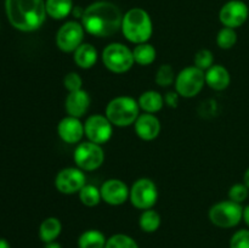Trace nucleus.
I'll list each match as a JSON object with an SVG mask.
<instances>
[{
  "mask_svg": "<svg viewBox=\"0 0 249 248\" xmlns=\"http://www.w3.org/2000/svg\"><path fill=\"white\" fill-rule=\"evenodd\" d=\"M123 16L117 5L109 1H97L88 6L82 16V24L89 34L106 38L122 29Z\"/></svg>",
  "mask_w": 249,
  "mask_h": 248,
  "instance_id": "obj_1",
  "label": "nucleus"
},
{
  "mask_svg": "<svg viewBox=\"0 0 249 248\" xmlns=\"http://www.w3.org/2000/svg\"><path fill=\"white\" fill-rule=\"evenodd\" d=\"M5 10L10 23L22 32L36 31L46 17L44 0H5Z\"/></svg>",
  "mask_w": 249,
  "mask_h": 248,
  "instance_id": "obj_2",
  "label": "nucleus"
},
{
  "mask_svg": "<svg viewBox=\"0 0 249 248\" xmlns=\"http://www.w3.org/2000/svg\"><path fill=\"white\" fill-rule=\"evenodd\" d=\"M152 21L145 10L131 9L123 16L122 32L129 41L135 44H143L152 35Z\"/></svg>",
  "mask_w": 249,
  "mask_h": 248,
  "instance_id": "obj_3",
  "label": "nucleus"
},
{
  "mask_svg": "<svg viewBox=\"0 0 249 248\" xmlns=\"http://www.w3.org/2000/svg\"><path fill=\"white\" fill-rule=\"evenodd\" d=\"M139 102L133 97L118 96L109 101L106 107V117L112 125L128 126L135 123L139 114Z\"/></svg>",
  "mask_w": 249,
  "mask_h": 248,
  "instance_id": "obj_4",
  "label": "nucleus"
},
{
  "mask_svg": "<svg viewBox=\"0 0 249 248\" xmlns=\"http://www.w3.org/2000/svg\"><path fill=\"white\" fill-rule=\"evenodd\" d=\"M242 216L243 207L231 199L214 204L209 211V220L215 226L223 229L237 226L242 220Z\"/></svg>",
  "mask_w": 249,
  "mask_h": 248,
  "instance_id": "obj_5",
  "label": "nucleus"
},
{
  "mask_svg": "<svg viewBox=\"0 0 249 248\" xmlns=\"http://www.w3.org/2000/svg\"><path fill=\"white\" fill-rule=\"evenodd\" d=\"M102 62L111 72L125 73L133 67V51L121 43H112L102 51Z\"/></svg>",
  "mask_w": 249,
  "mask_h": 248,
  "instance_id": "obj_6",
  "label": "nucleus"
},
{
  "mask_svg": "<svg viewBox=\"0 0 249 248\" xmlns=\"http://www.w3.org/2000/svg\"><path fill=\"white\" fill-rule=\"evenodd\" d=\"M206 83V73L196 66L184 68L175 78L177 92L182 97H194L199 94Z\"/></svg>",
  "mask_w": 249,
  "mask_h": 248,
  "instance_id": "obj_7",
  "label": "nucleus"
},
{
  "mask_svg": "<svg viewBox=\"0 0 249 248\" xmlns=\"http://www.w3.org/2000/svg\"><path fill=\"white\" fill-rule=\"evenodd\" d=\"M73 158L79 169L91 172L101 167L105 159V153L100 145L91 141H85L77 146Z\"/></svg>",
  "mask_w": 249,
  "mask_h": 248,
  "instance_id": "obj_8",
  "label": "nucleus"
},
{
  "mask_svg": "<svg viewBox=\"0 0 249 248\" xmlns=\"http://www.w3.org/2000/svg\"><path fill=\"white\" fill-rule=\"evenodd\" d=\"M130 202L138 209H151L156 204L158 198L157 186L150 179H139L134 182L130 189Z\"/></svg>",
  "mask_w": 249,
  "mask_h": 248,
  "instance_id": "obj_9",
  "label": "nucleus"
},
{
  "mask_svg": "<svg viewBox=\"0 0 249 248\" xmlns=\"http://www.w3.org/2000/svg\"><path fill=\"white\" fill-rule=\"evenodd\" d=\"M84 27L75 21L66 22L56 34V44L65 53H74L83 44Z\"/></svg>",
  "mask_w": 249,
  "mask_h": 248,
  "instance_id": "obj_10",
  "label": "nucleus"
},
{
  "mask_svg": "<svg viewBox=\"0 0 249 248\" xmlns=\"http://www.w3.org/2000/svg\"><path fill=\"white\" fill-rule=\"evenodd\" d=\"M84 131L89 141L101 145V143H106L112 138L113 128L107 117L101 116V114H92L85 122Z\"/></svg>",
  "mask_w": 249,
  "mask_h": 248,
  "instance_id": "obj_11",
  "label": "nucleus"
},
{
  "mask_svg": "<svg viewBox=\"0 0 249 248\" xmlns=\"http://www.w3.org/2000/svg\"><path fill=\"white\" fill-rule=\"evenodd\" d=\"M87 185V177L79 168H65L55 179V186L61 194L73 195Z\"/></svg>",
  "mask_w": 249,
  "mask_h": 248,
  "instance_id": "obj_12",
  "label": "nucleus"
},
{
  "mask_svg": "<svg viewBox=\"0 0 249 248\" xmlns=\"http://www.w3.org/2000/svg\"><path fill=\"white\" fill-rule=\"evenodd\" d=\"M248 15L249 10L246 2L241 0H231L220 9L219 19L225 27L235 29L247 21Z\"/></svg>",
  "mask_w": 249,
  "mask_h": 248,
  "instance_id": "obj_13",
  "label": "nucleus"
},
{
  "mask_svg": "<svg viewBox=\"0 0 249 248\" xmlns=\"http://www.w3.org/2000/svg\"><path fill=\"white\" fill-rule=\"evenodd\" d=\"M101 198L111 206H121L128 199L130 191L125 182L118 179H109L102 184Z\"/></svg>",
  "mask_w": 249,
  "mask_h": 248,
  "instance_id": "obj_14",
  "label": "nucleus"
},
{
  "mask_svg": "<svg viewBox=\"0 0 249 248\" xmlns=\"http://www.w3.org/2000/svg\"><path fill=\"white\" fill-rule=\"evenodd\" d=\"M57 133L61 140L67 143H77L85 135L84 124L78 118L68 116L63 118L57 125Z\"/></svg>",
  "mask_w": 249,
  "mask_h": 248,
  "instance_id": "obj_15",
  "label": "nucleus"
},
{
  "mask_svg": "<svg viewBox=\"0 0 249 248\" xmlns=\"http://www.w3.org/2000/svg\"><path fill=\"white\" fill-rule=\"evenodd\" d=\"M135 131L140 139L151 141L160 135V123L152 113L140 114L135 121Z\"/></svg>",
  "mask_w": 249,
  "mask_h": 248,
  "instance_id": "obj_16",
  "label": "nucleus"
},
{
  "mask_svg": "<svg viewBox=\"0 0 249 248\" xmlns=\"http://www.w3.org/2000/svg\"><path fill=\"white\" fill-rule=\"evenodd\" d=\"M90 105L89 94L84 90H77V91L70 92V95L66 99V111L70 116L79 118L84 116L88 111Z\"/></svg>",
  "mask_w": 249,
  "mask_h": 248,
  "instance_id": "obj_17",
  "label": "nucleus"
},
{
  "mask_svg": "<svg viewBox=\"0 0 249 248\" xmlns=\"http://www.w3.org/2000/svg\"><path fill=\"white\" fill-rule=\"evenodd\" d=\"M231 77L229 71L221 65H213L206 73V83L214 90H225L230 85Z\"/></svg>",
  "mask_w": 249,
  "mask_h": 248,
  "instance_id": "obj_18",
  "label": "nucleus"
},
{
  "mask_svg": "<svg viewBox=\"0 0 249 248\" xmlns=\"http://www.w3.org/2000/svg\"><path fill=\"white\" fill-rule=\"evenodd\" d=\"M73 60L79 66L80 68H91L92 66L96 63L97 61V50L95 49L94 45L89 43H83L77 50L74 51L73 55Z\"/></svg>",
  "mask_w": 249,
  "mask_h": 248,
  "instance_id": "obj_19",
  "label": "nucleus"
},
{
  "mask_svg": "<svg viewBox=\"0 0 249 248\" xmlns=\"http://www.w3.org/2000/svg\"><path fill=\"white\" fill-rule=\"evenodd\" d=\"M139 106L146 113H156L164 106V97L155 90H148L139 97Z\"/></svg>",
  "mask_w": 249,
  "mask_h": 248,
  "instance_id": "obj_20",
  "label": "nucleus"
},
{
  "mask_svg": "<svg viewBox=\"0 0 249 248\" xmlns=\"http://www.w3.org/2000/svg\"><path fill=\"white\" fill-rule=\"evenodd\" d=\"M62 225L57 218H46L39 226V237L44 243L53 242L60 236Z\"/></svg>",
  "mask_w": 249,
  "mask_h": 248,
  "instance_id": "obj_21",
  "label": "nucleus"
},
{
  "mask_svg": "<svg viewBox=\"0 0 249 248\" xmlns=\"http://www.w3.org/2000/svg\"><path fill=\"white\" fill-rule=\"evenodd\" d=\"M46 14L53 19H62L71 14L73 9L72 0H46Z\"/></svg>",
  "mask_w": 249,
  "mask_h": 248,
  "instance_id": "obj_22",
  "label": "nucleus"
},
{
  "mask_svg": "<svg viewBox=\"0 0 249 248\" xmlns=\"http://www.w3.org/2000/svg\"><path fill=\"white\" fill-rule=\"evenodd\" d=\"M106 237L99 230H87L78 238V247L79 248H105Z\"/></svg>",
  "mask_w": 249,
  "mask_h": 248,
  "instance_id": "obj_23",
  "label": "nucleus"
},
{
  "mask_svg": "<svg viewBox=\"0 0 249 248\" xmlns=\"http://www.w3.org/2000/svg\"><path fill=\"white\" fill-rule=\"evenodd\" d=\"M156 55H157L156 49L147 43L138 44V46H135L133 50L134 61L141 66L151 65L156 60Z\"/></svg>",
  "mask_w": 249,
  "mask_h": 248,
  "instance_id": "obj_24",
  "label": "nucleus"
},
{
  "mask_svg": "<svg viewBox=\"0 0 249 248\" xmlns=\"http://www.w3.org/2000/svg\"><path fill=\"white\" fill-rule=\"evenodd\" d=\"M139 225L143 232L152 233L160 226V215L153 209H146L139 219Z\"/></svg>",
  "mask_w": 249,
  "mask_h": 248,
  "instance_id": "obj_25",
  "label": "nucleus"
},
{
  "mask_svg": "<svg viewBox=\"0 0 249 248\" xmlns=\"http://www.w3.org/2000/svg\"><path fill=\"white\" fill-rule=\"evenodd\" d=\"M79 198L84 206L95 207L101 201V192L94 185L87 184L79 191Z\"/></svg>",
  "mask_w": 249,
  "mask_h": 248,
  "instance_id": "obj_26",
  "label": "nucleus"
},
{
  "mask_svg": "<svg viewBox=\"0 0 249 248\" xmlns=\"http://www.w3.org/2000/svg\"><path fill=\"white\" fill-rule=\"evenodd\" d=\"M105 248H139V246L130 236L124 235V233H116L107 238Z\"/></svg>",
  "mask_w": 249,
  "mask_h": 248,
  "instance_id": "obj_27",
  "label": "nucleus"
},
{
  "mask_svg": "<svg viewBox=\"0 0 249 248\" xmlns=\"http://www.w3.org/2000/svg\"><path fill=\"white\" fill-rule=\"evenodd\" d=\"M216 43H218L219 48L224 49V50L231 49L237 43V33L233 28L224 27L223 29L219 31L218 36H216Z\"/></svg>",
  "mask_w": 249,
  "mask_h": 248,
  "instance_id": "obj_28",
  "label": "nucleus"
},
{
  "mask_svg": "<svg viewBox=\"0 0 249 248\" xmlns=\"http://www.w3.org/2000/svg\"><path fill=\"white\" fill-rule=\"evenodd\" d=\"M175 80V72L170 65H162L156 74V83L160 87H169Z\"/></svg>",
  "mask_w": 249,
  "mask_h": 248,
  "instance_id": "obj_29",
  "label": "nucleus"
},
{
  "mask_svg": "<svg viewBox=\"0 0 249 248\" xmlns=\"http://www.w3.org/2000/svg\"><path fill=\"white\" fill-rule=\"evenodd\" d=\"M213 53L211 50H208V49H202L195 56V66L202 71L209 70L213 66Z\"/></svg>",
  "mask_w": 249,
  "mask_h": 248,
  "instance_id": "obj_30",
  "label": "nucleus"
},
{
  "mask_svg": "<svg viewBox=\"0 0 249 248\" xmlns=\"http://www.w3.org/2000/svg\"><path fill=\"white\" fill-rule=\"evenodd\" d=\"M249 195V189L246 186V184H235L233 186H231V189L229 190V198L231 201L236 202V203H242L247 199Z\"/></svg>",
  "mask_w": 249,
  "mask_h": 248,
  "instance_id": "obj_31",
  "label": "nucleus"
},
{
  "mask_svg": "<svg viewBox=\"0 0 249 248\" xmlns=\"http://www.w3.org/2000/svg\"><path fill=\"white\" fill-rule=\"evenodd\" d=\"M230 248H249V229H241L233 233Z\"/></svg>",
  "mask_w": 249,
  "mask_h": 248,
  "instance_id": "obj_32",
  "label": "nucleus"
},
{
  "mask_svg": "<svg viewBox=\"0 0 249 248\" xmlns=\"http://www.w3.org/2000/svg\"><path fill=\"white\" fill-rule=\"evenodd\" d=\"M63 85H65V88L68 90V91L73 92L82 89L83 80L78 73L71 72L68 73V74H66L65 79H63Z\"/></svg>",
  "mask_w": 249,
  "mask_h": 248,
  "instance_id": "obj_33",
  "label": "nucleus"
},
{
  "mask_svg": "<svg viewBox=\"0 0 249 248\" xmlns=\"http://www.w3.org/2000/svg\"><path fill=\"white\" fill-rule=\"evenodd\" d=\"M164 102L169 107H177L179 104V94L174 91L167 92L164 96Z\"/></svg>",
  "mask_w": 249,
  "mask_h": 248,
  "instance_id": "obj_34",
  "label": "nucleus"
},
{
  "mask_svg": "<svg viewBox=\"0 0 249 248\" xmlns=\"http://www.w3.org/2000/svg\"><path fill=\"white\" fill-rule=\"evenodd\" d=\"M243 221L246 223V225L249 228V204L248 206L243 207V216H242Z\"/></svg>",
  "mask_w": 249,
  "mask_h": 248,
  "instance_id": "obj_35",
  "label": "nucleus"
},
{
  "mask_svg": "<svg viewBox=\"0 0 249 248\" xmlns=\"http://www.w3.org/2000/svg\"><path fill=\"white\" fill-rule=\"evenodd\" d=\"M44 248H62V247H61L60 243L56 242V241H53V242L45 243V247H44Z\"/></svg>",
  "mask_w": 249,
  "mask_h": 248,
  "instance_id": "obj_36",
  "label": "nucleus"
},
{
  "mask_svg": "<svg viewBox=\"0 0 249 248\" xmlns=\"http://www.w3.org/2000/svg\"><path fill=\"white\" fill-rule=\"evenodd\" d=\"M0 248H11L10 243L5 238H0Z\"/></svg>",
  "mask_w": 249,
  "mask_h": 248,
  "instance_id": "obj_37",
  "label": "nucleus"
},
{
  "mask_svg": "<svg viewBox=\"0 0 249 248\" xmlns=\"http://www.w3.org/2000/svg\"><path fill=\"white\" fill-rule=\"evenodd\" d=\"M243 182H245L246 186H247L248 189H249V168H248L247 170H246L245 177H243Z\"/></svg>",
  "mask_w": 249,
  "mask_h": 248,
  "instance_id": "obj_38",
  "label": "nucleus"
}]
</instances>
